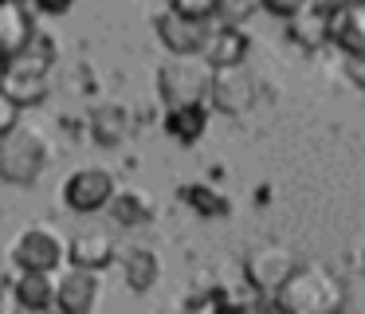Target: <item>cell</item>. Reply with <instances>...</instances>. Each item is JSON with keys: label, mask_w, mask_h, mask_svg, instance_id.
<instances>
[{"label": "cell", "mask_w": 365, "mask_h": 314, "mask_svg": "<svg viewBox=\"0 0 365 314\" xmlns=\"http://www.w3.org/2000/svg\"><path fill=\"white\" fill-rule=\"evenodd\" d=\"M153 196L145 193V188H118L114 193V201L106 204V212H110L114 220H118L122 228H134V224H150L153 220Z\"/></svg>", "instance_id": "cell-19"}, {"label": "cell", "mask_w": 365, "mask_h": 314, "mask_svg": "<svg viewBox=\"0 0 365 314\" xmlns=\"http://www.w3.org/2000/svg\"><path fill=\"white\" fill-rule=\"evenodd\" d=\"M255 78L252 71L244 67V63H236V67H216L212 75V94H208V102H212V110H220V114H247V110L255 106Z\"/></svg>", "instance_id": "cell-7"}, {"label": "cell", "mask_w": 365, "mask_h": 314, "mask_svg": "<svg viewBox=\"0 0 365 314\" xmlns=\"http://www.w3.org/2000/svg\"><path fill=\"white\" fill-rule=\"evenodd\" d=\"M169 8H177L185 16H200V20L220 16V0H169Z\"/></svg>", "instance_id": "cell-23"}, {"label": "cell", "mask_w": 365, "mask_h": 314, "mask_svg": "<svg viewBox=\"0 0 365 314\" xmlns=\"http://www.w3.org/2000/svg\"><path fill=\"white\" fill-rule=\"evenodd\" d=\"M208 130V102H181V106H165V133L181 146L200 141Z\"/></svg>", "instance_id": "cell-18"}, {"label": "cell", "mask_w": 365, "mask_h": 314, "mask_svg": "<svg viewBox=\"0 0 365 314\" xmlns=\"http://www.w3.org/2000/svg\"><path fill=\"white\" fill-rule=\"evenodd\" d=\"M12 295L24 310H48V306H56V271L20 267V275L12 279Z\"/></svg>", "instance_id": "cell-17"}, {"label": "cell", "mask_w": 365, "mask_h": 314, "mask_svg": "<svg viewBox=\"0 0 365 314\" xmlns=\"http://www.w3.org/2000/svg\"><path fill=\"white\" fill-rule=\"evenodd\" d=\"M330 44H338L346 55L365 51V0L330 4Z\"/></svg>", "instance_id": "cell-11"}, {"label": "cell", "mask_w": 365, "mask_h": 314, "mask_svg": "<svg viewBox=\"0 0 365 314\" xmlns=\"http://www.w3.org/2000/svg\"><path fill=\"white\" fill-rule=\"evenodd\" d=\"M51 161V141L36 126H12L0 138V181H9L16 188H32L43 177Z\"/></svg>", "instance_id": "cell-3"}, {"label": "cell", "mask_w": 365, "mask_h": 314, "mask_svg": "<svg viewBox=\"0 0 365 314\" xmlns=\"http://www.w3.org/2000/svg\"><path fill=\"white\" fill-rule=\"evenodd\" d=\"M12 126H20V106H16V102H12L4 91H0V138H4Z\"/></svg>", "instance_id": "cell-25"}, {"label": "cell", "mask_w": 365, "mask_h": 314, "mask_svg": "<svg viewBox=\"0 0 365 314\" xmlns=\"http://www.w3.org/2000/svg\"><path fill=\"white\" fill-rule=\"evenodd\" d=\"M307 4H314V0H263V8H267L271 16H279V20H291V16L302 12Z\"/></svg>", "instance_id": "cell-24"}, {"label": "cell", "mask_w": 365, "mask_h": 314, "mask_svg": "<svg viewBox=\"0 0 365 314\" xmlns=\"http://www.w3.org/2000/svg\"><path fill=\"white\" fill-rule=\"evenodd\" d=\"M118 263H122V279H126V287L134 290V295L150 290L161 275V259L150 243H126V248L118 251Z\"/></svg>", "instance_id": "cell-16"}, {"label": "cell", "mask_w": 365, "mask_h": 314, "mask_svg": "<svg viewBox=\"0 0 365 314\" xmlns=\"http://www.w3.org/2000/svg\"><path fill=\"white\" fill-rule=\"evenodd\" d=\"M98 303V271L71 263L56 275V306L67 314H87Z\"/></svg>", "instance_id": "cell-9"}, {"label": "cell", "mask_w": 365, "mask_h": 314, "mask_svg": "<svg viewBox=\"0 0 365 314\" xmlns=\"http://www.w3.org/2000/svg\"><path fill=\"white\" fill-rule=\"evenodd\" d=\"M287 36L307 51H318L322 44H330V0H314L302 12H294L287 20Z\"/></svg>", "instance_id": "cell-14"}, {"label": "cell", "mask_w": 365, "mask_h": 314, "mask_svg": "<svg viewBox=\"0 0 365 314\" xmlns=\"http://www.w3.org/2000/svg\"><path fill=\"white\" fill-rule=\"evenodd\" d=\"M271 303L287 314H334L346 306V290L338 275L326 271L322 263H294L291 275L271 295Z\"/></svg>", "instance_id": "cell-2"}, {"label": "cell", "mask_w": 365, "mask_h": 314, "mask_svg": "<svg viewBox=\"0 0 365 314\" xmlns=\"http://www.w3.org/2000/svg\"><path fill=\"white\" fill-rule=\"evenodd\" d=\"M247 47H252L247 31L240 28V24L220 20V28L208 31V44H205V51H200V55H205L212 67H236V63L247 59Z\"/></svg>", "instance_id": "cell-15"}, {"label": "cell", "mask_w": 365, "mask_h": 314, "mask_svg": "<svg viewBox=\"0 0 365 314\" xmlns=\"http://www.w3.org/2000/svg\"><path fill=\"white\" fill-rule=\"evenodd\" d=\"M114 193H118V181L103 165H83V169L67 173V181H63V204L71 212H83V216L103 212L114 201Z\"/></svg>", "instance_id": "cell-6"}, {"label": "cell", "mask_w": 365, "mask_h": 314, "mask_svg": "<svg viewBox=\"0 0 365 314\" xmlns=\"http://www.w3.org/2000/svg\"><path fill=\"white\" fill-rule=\"evenodd\" d=\"M67 255V240L56 232L51 224H28L16 240L9 243V259L20 267H32V271H56Z\"/></svg>", "instance_id": "cell-5"}, {"label": "cell", "mask_w": 365, "mask_h": 314, "mask_svg": "<svg viewBox=\"0 0 365 314\" xmlns=\"http://www.w3.org/2000/svg\"><path fill=\"white\" fill-rule=\"evenodd\" d=\"M181 201H185V204H192V208H197L205 220L228 216V208H232V201H228L224 193H216L212 185H197V181L181 185Z\"/></svg>", "instance_id": "cell-20"}, {"label": "cell", "mask_w": 365, "mask_h": 314, "mask_svg": "<svg viewBox=\"0 0 365 314\" xmlns=\"http://www.w3.org/2000/svg\"><path fill=\"white\" fill-rule=\"evenodd\" d=\"M208 20L200 16H185L177 8H165L158 16V39L169 47V55H200L208 44Z\"/></svg>", "instance_id": "cell-8"}, {"label": "cell", "mask_w": 365, "mask_h": 314, "mask_svg": "<svg viewBox=\"0 0 365 314\" xmlns=\"http://www.w3.org/2000/svg\"><path fill=\"white\" fill-rule=\"evenodd\" d=\"M32 36H36L32 8L24 0H0V63L24 51Z\"/></svg>", "instance_id": "cell-12"}, {"label": "cell", "mask_w": 365, "mask_h": 314, "mask_svg": "<svg viewBox=\"0 0 365 314\" xmlns=\"http://www.w3.org/2000/svg\"><path fill=\"white\" fill-rule=\"evenodd\" d=\"M330 4H338V0H330Z\"/></svg>", "instance_id": "cell-29"}, {"label": "cell", "mask_w": 365, "mask_h": 314, "mask_svg": "<svg viewBox=\"0 0 365 314\" xmlns=\"http://www.w3.org/2000/svg\"><path fill=\"white\" fill-rule=\"evenodd\" d=\"M71 4H75V0H36V8H40V12H51V16L67 12Z\"/></svg>", "instance_id": "cell-27"}, {"label": "cell", "mask_w": 365, "mask_h": 314, "mask_svg": "<svg viewBox=\"0 0 365 314\" xmlns=\"http://www.w3.org/2000/svg\"><path fill=\"white\" fill-rule=\"evenodd\" d=\"M212 75L216 67L205 55H173L158 67V94L165 106H181V102H208L212 94Z\"/></svg>", "instance_id": "cell-4"}, {"label": "cell", "mask_w": 365, "mask_h": 314, "mask_svg": "<svg viewBox=\"0 0 365 314\" xmlns=\"http://www.w3.org/2000/svg\"><path fill=\"white\" fill-rule=\"evenodd\" d=\"M255 8H263V0H220V20L244 24L247 16L255 12Z\"/></svg>", "instance_id": "cell-22"}, {"label": "cell", "mask_w": 365, "mask_h": 314, "mask_svg": "<svg viewBox=\"0 0 365 314\" xmlns=\"http://www.w3.org/2000/svg\"><path fill=\"white\" fill-rule=\"evenodd\" d=\"M346 78L357 86V91H365V51L361 55H346Z\"/></svg>", "instance_id": "cell-26"}, {"label": "cell", "mask_w": 365, "mask_h": 314, "mask_svg": "<svg viewBox=\"0 0 365 314\" xmlns=\"http://www.w3.org/2000/svg\"><path fill=\"white\" fill-rule=\"evenodd\" d=\"M361 271H365V240H361Z\"/></svg>", "instance_id": "cell-28"}, {"label": "cell", "mask_w": 365, "mask_h": 314, "mask_svg": "<svg viewBox=\"0 0 365 314\" xmlns=\"http://www.w3.org/2000/svg\"><path fill=\"white\" fill-rule=\"evenodd\" d=\"M51 67H56V39L36 31L24 51L0 63V91L9 94L20 110L40 106L51 91Z\"/></svg>", "instance_id": "cell-1"}, {"label": "cell", "mask_w": 365, "mask_h": 314, "mask_svg": "<svg viewBox=\"0 0 365 314\" xmlns=\"http://www.w3.org/2000/svg\"><path fill=\"white\" fill-rule=\"evenodd\" d=\"M118 240H114L106 228H87V232H75L71 240H67V255H71V263H83V267H95V271H103V267H110L114 259H118Z\"/></svg>", "instance_id": "cell-13"}, {"label": "cell", "mask_w": 365, "mask_h": 314, "mask_svg": "<svg viewBox=\"0 0 365 314\" xmlns=\"http://www.w3.org/2000/svg\"><path fill=\"white\" fill-rule=\"evenodd\" d=\"M228 303H236V298H232V290H224V283H216V279H197V287L181 298L185 310H216V306H228Z\"/></svg>", "instance_id": "cell-21"}, {"label": "cell", "mask_w": 365, "mask_h": 314, "mask_svg": "<svg viewBox=\"0 0 365 314\" xmlns=\"http://www.w3.org/2000/svg\"><path fill=\"white\" fill-rule=\"evenodd\" d=\"M294 267V255L287 248H279V243H267V248H255L252 255H247L244 271H247V283H252L259 295H275L279 283L291 275Z\"/></svg>", "instance_id": "cell-10"}]
</instances>
